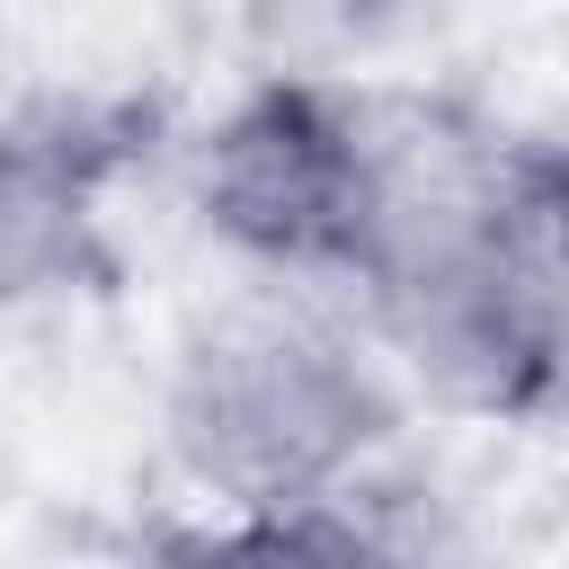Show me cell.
<instances>
[{
  "instance_id": "obj_1",
  "label": "cell",
  "mask_w": 569,
  "mask_h": 569,
  "mask_svg": "<svg viewBox=\"0 0 569 569\" xmlns=\"http://www.w3.org/2000/svg\"><path fill=\"white\" fill-rule=\"evenodd\" d=\"M516 142L427 98H356V213L338 284L365 338L445 409L525 418L569 391L551 302L525 258Z\"/></svg>"
},
{
  "instance_id": "obj_2",
  "label": "cell",
  "mask_w": 569,
  "mask_h": 569,
  "mask_svg": "<svg viewBox=\"0 0 569 569\" xmlns=\"http://www.w3.org/2000/svg\"><path fill=\"white\" fill-rule=\"evenodd\" d=\"M160 418L178 471L204 498L293 525L365 480L400 418V391L365 329L311 302H231L187 329Z\"/></svg>"
},
{
  "instance_id": "obj_3",
  "label": "cell",
  "mask_w": 569,
  "mask_h": 569,
  "mask_svg": "<svg viewBox=\"0 0 569 569\" xmlns=\"http://www.w3.org/2000/svg\"><path fill=\"white\" fill-rule=\"evenodd\" d=\"M196 213L258 267L338 276L356 213V98L320 80L249 89L196 142Z\"/></svg>"
},
{
  "instance_id": "obj_4",
  "label": "cell",
  "mask_w": 569,
  "mask_h": 569,
  "mask_svg": "<svg viewBox=\"0 0 569 569\" xmlns=\"http://www.w3.org/2000/svg\"><path fill=\"white\" fill-rule=\"evenodd\" d=\"M98 276V196L89 160L53 133L0 124V311Z\"/></svg>"
},
{
  "instance_id": "obj_5",
  "label": "cell",
  "mask_w": 569,
  "mask_h": 569,
  "mask_svg": "<svg viewBox=\"0 0 569 569\" xmlns=\"http://www.w3.org/2000/svg\"><path fill=\"white\" fill-rule=\"evenodd\" d=\"M516 204H525V258L551 302V338H560V373H569V151H525Z\"/></svg>"
}]
</instances>
